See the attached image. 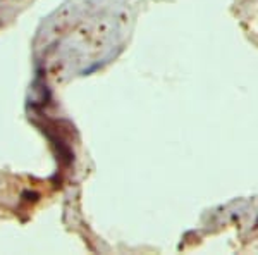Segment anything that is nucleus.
<instances>
[{
    "label": "nucleus",
    "mask_w": 258,
    "mask_h": 255,
    "mask_svg": "<svg viewBox=\"0 0 258 255\" xmlns=\"http://www.w3.org/2000/svg\"><path fill=\"white\" fill-rule=\"evenodd\" d=\"M255 226H256V228H258V217H256V223H255Z\"/></svg>",
    "instance_id": "obj_1"
}]
</instances>
